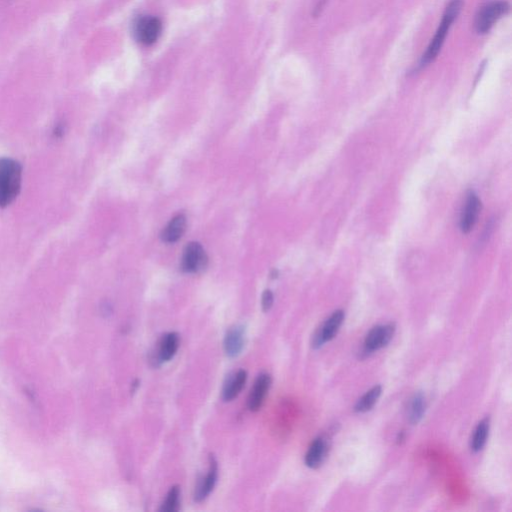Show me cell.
I'll list each match as a JSON object with an SVG mask.
<instances>
[{"label": "cell", "mask_w": 512, "mask_h": 512, "mask_svg": "<svg viewBox=\"0 0 512 512\" xmlns=\"http://www.w3.org/2000/svg\"><path fill=\"white\" fill-rule=\"evenodd\" d=\"M404 437H405V435H404L403 431H401V432L398 433V438H396L398 445H401V443L403 442Z\"/></svg>", "instance_id": "7402d4cb"}, {"label": "cell", "mask_w": 512, "mask_h": 512, "mask_svg": "<svg viewBox=\"0 0 512 512\" xmlns=\"http://www.w3.org/2000/svg\"><path fill=\"white\" fill-rule=\"evenodd\" d=\"M271 386V377L269 374H261L257 377L254 386L252 387L249 398V408L251 411H257L261 409L267 393Z\"/></svg>", "instance_id": "30bf717a"}, {"label": "cell", "mask_w": 512, "mask_h": 512, "mask_svg": "<svg viewBox=\"0 0 512 512\" xmlns=\"http://www.w3.org/2000/svg\"><path fill=\"white\" fill-rule=\"evenodd\" d=\"M22 168L11 158L0 159V207L11 205L21 190Z\"/></svg>", "instance_id": "6da1fadb"}, {"label": "cell", "mask_w": 512, "mask_h": 512, "mask_svg": "<svg viewBox=\"0 0 512 512\" xmlns=\"http://www.w3.org/2000/svg\"><path fill=\"white\" fill-rule=\"evenodd\" d=\"M208 257L202 244L190 242L181 257V271L185 273H200L207 268Z\"/></svg>", "instance_id": "277c9868"}, {"label": "cell", "mask_w": 512, "mask_h": 512, "mask_svg": "<svg viewBox=\"0 0 512 512\" xmlns=\"http://www.w3.org/2000/svg\"><path fill=\"white\" fill-rule=\"evenodd\" d=\"M509 9L511 6L508 2L504 0H492L491 2H487L480 7L475 17V31L479 34L489 33L494 24L508 13Z\"/></svg>", "instance_id": "3957f363"}, {"label": "cell", "mask_w": 512, "mask_h": 512, "mask_svg": "<svg viewBox=\"0 0 512 512\" xmlns=\"http://www.w3.org/2000/svg\"><path fill=\"white\" fill-rule=\"evenodd\" d=\"M180 486L175 485L168 491V496L160 507L161 512H175L180 509Z\"/></svg>", "instance_id": "d6986e66"}, {"label": "cell", "mask_w": 512, "mask_h": 512, "mask_svg": "<svg viewBox=\"0 0 512 512\" xmlns=\"http://www.w3.org/2000/svg\"><path fill=\"white\" fill-rule=\"evenodd\" d=\"M246 342V329L242 325L230 328L224 338V352L230 359L241 354Z\"/></svg>", "instance_id": "8fae6325"}, {"label": "cell", "mask_w": 512, "mask_h": 512, "mask_svg": "<svg viewBox=\"0 0 512 512\" xmlns=\"http://www.w3.org/2000/svg\"><path fill=\"white\" fill-rule=\"evenodd\" d=\"M480 210H481V202L479 195L474 191H469L460 215L459 227L463 234H469L474 229L479 219Z\"/></svg>", "instance_id": "52a82bcc"}, {"label": "cell", "mask_w": 512, "mask_h": 512, "mask_svg": "<svg viewBox=\"0 0 512 512\" xmlns=\"http://www.w3.org/2000/svg\"><path fill=\"white\" fill-rule=\"evenodd\" d=\"M426 401L423 393L414 394L408 408V420L411 425H418L425 416Z\"/></svg>", "instance_id": "2e32d148"}, {"label": "cell", "mask_w": 512, "mask_h": 512, "mask_svg": "<svg viewBox=\"0 0 512 512\" xmlns=\"http://www.w3.org/2000/svg\"><path fill=\"white\" fill-rule=\"evenodd\" d=\"M382 388L381 386H374L371 391L362 396L361 398L355 404L354 410L356 413H364L371 410L376 405L377 401L381 398Z\"/></svg>", "instance_id": "e0dca14e"}, {"label": "cell", "mask_w": 512, "mask_h": 512, "mask_svg": "<svg viewBox=\"0 0 512 512\" xmlns=\"http://www.w3.org/2000/svg\"><path fill=\"white\" fill-rule=\"evenodd\" d=\"M180 347V335L176 332H169L164 335L158 349V361L168 362L175 357Z\"/></svg>", "instance_id": "5bb4252c"}, {"label": "cell", "mask_w": 512, "mask_h": 512, "mask_svg": "<svg viewBox=\"0 0 512 512\" xmlns=\"http://www.w3.org/2000/svg\"><path fill=\"white\" fill-rule=\"evenodd\" d=\"M274 303V295L273 293V291L267 290L264 291L263 295H262V300H261V305H262V310H263L264 312H267V311H269L271 310V307H273Z\"/></svg>", "instance_id": "ffe728a7"}, {"label": "cell", "mask_w": 512, "mask_h": 512, "mask_svg": "<svg viewBox=\"0 0 512 512\" xmlns=\"http://www.w3.org/2000/svg\"><path fill=\"white\" fill-rule=\"evenodd\" d=\"M247 374L246 371H239L230 377L229 381L225 383L222 398L224 401H234L241 393L242 388L246 386Z\"/></svg>", "instance_id": "9a60e30c"}, {"label": "cell", "mask_w": 512, "mask_h": 512, "mask_svg": "<svg viewBox=\"0 0 512 512\" xmlns=\"http://www.w3.org/2000/svg\"><path fill=\"white\" fill-rule=\"evenodd\" d=\"M218 476V463L213 455L209 457V469L205 477H203L198 484L197 489H195V501L202 502L213 491L217 484Z\"/></svg>", "instance_id": "9c48e42d"}, {"label": "cell", "mask_w": 512, "mask_h": 512, "mask_svg": "<svg viewBox=\"0 0 512 512\" xmlns=\"http://www.w3.org/2000/svg\"><path fill=\"white\" fill-rule=\"evenodd\" d=\"M344 320V312L342 310H337L332 313V316L323 323L322 327L320 328L313 338V347L320 349L325 342H330L333 338L337 337L339 328L342 327Z\"/></svg>", "instance_id": "ba28073f"}, {"label": "cell", "mask_w": 512, "mask_h": 512, "mask_svg": "<svg viewBox=\"0 0 512 512\" xmlns=\"http://www.w3.org/2000/svg\"><path fill=\"white\" fill-rule=\"evenodd\" d=\"M65 126H63L62 124H58V126L55 127V131H53V134H55L56 138H60V137L65 134Z\"/></svg>", "instance_id": "44dd1931"}, {"label": "cell", "mask_w": 512, "mask_h": 512, "mask_svg": "<svg viewBox=\"0 0 512 512\" xmlns=\"http://www.w3.org/2000/svg\"><path fill=\"white\" fill-rule=\"evenodd\" d=\"M163 33V22L156 16H142L134 26V34L138 43L153 45Z\"/></svg>", "instance_id": "5b68a950"}, {"label": "cell", "mask_w": 512, "mask_h": 512, "mask_svg": "<svg viewBox=\"0 0 512 512\" xmlns=\"http://www.w3.org/2000/svg\"><path fill=\"white\" fill-rule=\"evenodd\" d=\"M328 452V442L327 438L320 437L316 438L311 443L310 448H308L307 453L305 455V464L306 467L310 469H318L320 465L325 462L327 458Z\"/></svg>", "instance_id": "7c38bea8"}, {"label": "cell", "mask_w": 512, "mask_h": 512, "mask_svg": "<svg viewBox=\"0 0 512 512\" xmlns=\"http://www.w3.org/2000/svg\"><path fill=\"white\" fill-rule=\"evenodd\" d=\"M463 6L462 0H452L450 4H448L447 9H445V14L442 16V21L440 22V26H438L437 31L435 38H432L430 45H428L427 50H426L425 55H423V58L420 60V67H425L433 62L435 58H437L438 53L442 50L443 44H445V39L450 29L452 28L453 22L457 21L458 16L462 12Z\"/></svg>", "instance_id": "7a4b0ae2"}, {"label": "cell", "mask_w": 512, "mask_h": 512, "mask_svg": "<svg viewBox=\"0 0 512 512\" xmlns=\"http://www.w3.org/2000/svg\"><path fill=\"white\" fill-rule=\"evenodd\" d=\"M187 220L185 214H178L173 217L161 232V239L165 244H175L185 234Z\"/></svg>", "instance_id": "4fadbf2b"}, {"label": "cell", "mask_w": 512, "mask_h": 512, "mask_svg": "<svg viewBox=\"0 0 512 512\" xmlns=\"http://www.w3.org/2000/svg\"><path fill=\"white\" fill-rule=\"evenodd\" d=\"M394 332L396 325L393 323L372 328L365 338L364 354L369 355L386 347L393 339Z\"/></svg>", "instance_id": "8992f818"}, {"label": "cell", "mask_w": 512, "mask_h": 512, "mask_svg": "<svg viewBox=\"0 0 512 512\" xmlns=\"http://www.w3.org/2000/svg\"><path fill=\"white\" fill-rule=\"evenodd\" d=\"M489 432V420L484 418L479 423L475 428L474 436L472 438V450L474 452H479L486 445L487 437Z\"/></svg>", "instance_id": "ac0fdd59"}]
</instances>
